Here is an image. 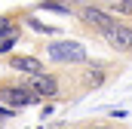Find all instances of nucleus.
Returning <instances> with one entry per match:
<instances>
[{
  "instance_id": "6e6552de",
  "label": "nucleus",
  "mask_w": 132,
  "mask_h": 129,
  "mask_svg": "<svg viewBox=\"0 0 132 129\" xmlns=\"http://www.w3.org/2000/svg\"><path fill=\"white\" fill-rule=\"evenodd\" d=\"M28 9L31 12H55V15H65V19H74L77 15V9L71 6V0H37Z\"/></svg>"
},
{
  "instance_id": "1a4fd4ad",
  "label": "nucleus",
  "mask_w": 132,
  "mask_h": 129,
  "mask_svg": "<svg viewBox=\"0 0 132 129\" xmlns=\"http://www.w3.org/2000/svg\"><path fill=\"white\" fill-rule=\"evenodd\" d=\"M98 3H101V9L111 12L117 22L132 25V0H98Z\"/></svg>"
},
{
  "instance_id": "20e7f679",
  "label": "nucleus",
  "mask_w": 132,
  "mask_h": 129,
  "mask_svg": "<svg viewBox=\"0 0 132 129\" xmlns=\"http://www.w3.org/2000/svg\"><path fill=\"white\" fill-rule=\"evenodd\" d=\"M0 104H6L12 111H28V108H37L40 104V98L25 86L22 77L6 74V77H0Z\"/></svg>"
},
{
  "instance_id": "2eb2a0df",
  "label": "nucleus",
  "mask_w": 132,
  "mask_h": 129,
  "mask_svg": "<svg viewBox=\"0 0 132 129\" xmlns=\"http://www.w3.org/2000/svg\"><path fill=\"white\" fill-rule=\"evenodd\" d=\"M19 111H12V108H6V104H0V117H6V120H12Z\"/></svg>"
},
{
  "instance_id": "423d86ee",
  "label": "nucleus",
  "mask_w": 132,
  "mask_h": 129,
  "mask_svg": "<svg viewBox=\"0 0 132 129\" xmlns=\"http://www.w3.org/2000/svg\"><path fill=\"white\" fill-rule=\"evenodd\" d=\"M98 40L117 55V59H129L132 55V25H126V22H114Z\"/></svg>"
},
{
  "instance_id": "0eeeda50",
  "label": "nucleus",
  "mask_w": 132,
  "mask_h": 129,
  "mask_svg": "<svg viewBox=\"0 0 132 129\" xmlns=\"http://www.w3.org/2000/svg\"><path fill=\"white\" fill-rule=\"evenodd\" d=\"M3 64H6L15 77H22V80H28V77H40V74L49 71L46 62H43L40 55H34V52H12V55L3 59Z\"/></svg>"
},
{
  "instance_id": "dca6fc26",
  "label": "nucleus",
  "mask_w": 132,
  "mask_h": 129,
  "mask_svg": "<svg viewBox=\"0 0 132 129\" xmlns=\"http://www.w3.org/2000/svg\"><path fill=\"white\" fill-rule=\"evenodd\" d=\"M111 117H114V120H123V117H126V111H123V108H114V111H111Z\"/></svg>"
},
{
  "instance_id": "9b49d317",
  "label": "nucleus",
  "mask_w": 132,
  "mask_h": 129,
  "mask_svg": "<svg viewBox=\"0 0 132 129\" xmlns=\"http://www.w3.org/2000/svg\"><path fill=\"white\" fill-rule=\"evenodd\" d=\"M22 22H25V25H28L31 31L43 34V37H55V34H59V28H52V25H43V22H40V19L34 15V12L28 9V6H25V19H22Z\"/></svg>"
},
{
  "instance_id": "39448f33",
  "label": "nucleus",
  "mask_w": 132,
  "mask_h": 129,
  "mask_svg": "<svg viewBox=\"0 0 132 129\" xmlns=\"http://www.w3.org/2000/svg\"><path fill=\"white\" fill-rule=\"evenodd\" d=\"M74 19H77V25H80L83 31L89 34V37H95V40H98L101 34H104L111 25H114V22H117L111 12H104V9H101V3H98V0H89V3H83V6L77 9V15H74Z\"/></svg>"
},
{
  "instance_id": "f3484780",
  "label": "nucleus",
  "mask_w": 132,
  "mask_h": 129,
  "mask_svg": "<svg viewBox=\"0 0 132 129\" xmlns=\"http://www.w3.org/2000/svg\"><path fill=\"white\" fill-rule=\"evenodd\" d=\"M46 129H80V123H71V126H65V123H62V126H46Z\"/></svg>"
},
{
  "instance_id": "4468645a",
  "label": "nucleus",
  "mask_w": 132,
  "mask_h": 129,
  "mask_svg": "<svg viewBox=\"0 0 132 129\" xmlns=\"http://www.w3.org/2000/svg\"><path fill=\"white\" fill-rule=\"evenodd\" d=\"M55 108H59V104H40V120L52 117V114H55Z\"/></svg>"
},
{
  "instance_id": "f8f14e48",
  "label": "nucleus",
  "mask_w": 132,
  "mask_h": 129,
  "mask_svg": "<svg viewBox=\"0 0 132 129\" xmlns=\"http://www.w3.org/2000/svg\"><path fill=\"white\" fill-rule=\"evenodd\" d=\"M22 19H25V6L0 12V34H6L9 28H19V25H22Z\"/></svg>"
},
{
  "instance_id": "7ed1b4c3",
  "label": "nucleus",
  "mask_w": 132,
  "mask_h": 129,
  "mask_svg": "<svg viewBox=\"0 0 132 129\" xmlns=\"http://www.w3.org/2000/svg\"><path fill=\"white\" fill-rule=\"evenodd\" d=\"M77 74V92L80 98L89 95V92H98L101 86H108L117 74H120V62H111V59H89Z\"/></svg>"
},
{
  "instance_id": "9d476101",
  "label": "nucleus",
  "mask_w": 132,
  "mask_h": 129,
  "mask_svg": "<svg viewBox=\"0 0 132 129\" xmlns=\"http://www.w3.org/2000/svg\"><path fill=\"white\" fill-rule=\"evenodd\" d=\"M19 40H22V25L19 28H9L6 34H0V59L12 55V49L19 46Z\"/></svg>"
},
{
  "instance_id": "f257e3e1",
  "label": "nucleus",
  "mask_w": 132,
  "mask_h": 129,
  "mask_svg": "<svg viewBox=\"0 0 132 129\" xmlns=\"http://www.w3.org/2000/svg\"><path fill=\"white\" fill-rule=\"evenodd\" d=\"M25 86L31 89L34 95L40 98V104H65V101H77V74L74 71H46L40 77H28Z\"/></svg>"
},
{
  "instance_id": "ddd939ff",
  "label": "nucleus",
  "mask_w": 132,
  "mask_h": 129,
  "mask_svg": "<svg viewBox=\"0 0 132 129\" xmlns=\"http://www.w3.org/2000/svg\"><path fill=\"white\" fill-rule=\"evenodd\" d=\"M80 129H126V123H120V120H83Z\"/></svg>"
},
{
  "instance_id": "f03ea898",
  "label": "nucleus",
  "mask_w": 132,
  "mask_h": 129,
  "mask_svg": "<svg viewBox=\"0 0 132 129\" xmlns=\"http://www.w3.org/2000/svg\"><path fill=\"white\" fill-rule=\"evenodd\" d=\"M43 52H46V59L55 68H68V71L71 68H83L92 59L89 55V46L83 40H74V37H55V40L43 43Z\"/></svg>"
}]
</instances>
